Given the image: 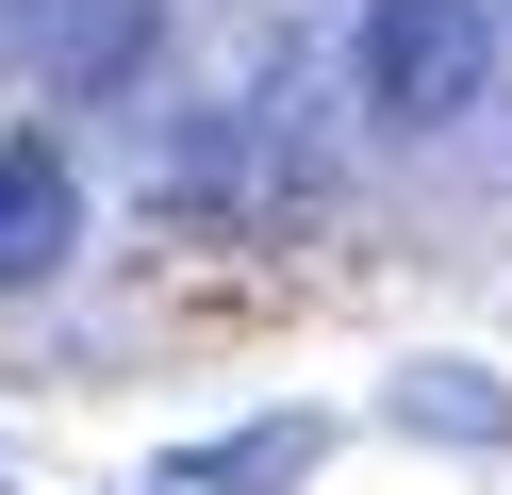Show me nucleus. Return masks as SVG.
Returning a JSON list of instances; mask_svg holds the SVG:
<instances>
[{"label": "nucleus", "mask_w": 512, "mask_h": 495, "mask_svg": "<svg viewBox=\"0 0 512 495\" xmlns=\"http://www.w3.org/2000/svg\"><path fill=\"white\" fill-rule=\"evenodd\" d=\"M496 99V17L479 0H364V116L380 132H463Z\"/></svg>", "instance_id": "f257e3e1"}, {"label": "nucleus", "mask_w": 512, "mask_h": 495, "mask_svg": "<svg viewBox=\"0 0 512 495\" xmlns=\"http://www.w3.org/2000/svg\"><path fill=\"white\" fill-rule=\"evenodd\" d=\"M67 248H83V165L50 132H0V297H34Z\"/></svg>", "instance_id": "f03ea898"}, {"label": "nucleus", "mask_w": 512, "mask_h": 495, "mask_svg": "<svg viewBox=\"0 0 512 495\" xmlns=\"http://www.w3.org/2000/svg\"><path fill=\"white\" fill-rule=\"evenodd\" d=\"M0 50H34L50 83H133L149 0H0Z\"/></svg>", "instance_id": "7ed1b4c3"}, {"label": "nucleus", "mask_w": 512, "mask_h": 495, "mask_svg": "<svg viewBox=\"0 0 512 495\" xmlns=\"http://www.w3.org/2000/svg\"><path fill=\"white\" fill-rule=\"evenodd\" d=\"M314 446H331L314 413H265V429H232V446H182L149 495H281V479H314Z\"/></svg>", "instance_id": "20e7f679"}, {"label": "nucleus", "mask_w": 512, "mask_h": 495, "mask_svg": "<svg viewBox=\"0 0 512 495\" xmlns=\"http://www.w3.org/2000/svg\"><path fill=\"white\" fill-rule=\"evenodd\" d=\"M380 413L413 429V446H512V396L479 380V363H397V396Z\"/></svg>", "instance_id": "39448f33"}]
</instances>
